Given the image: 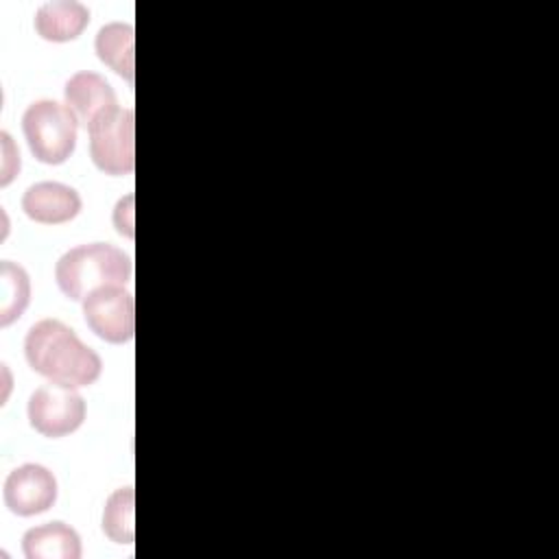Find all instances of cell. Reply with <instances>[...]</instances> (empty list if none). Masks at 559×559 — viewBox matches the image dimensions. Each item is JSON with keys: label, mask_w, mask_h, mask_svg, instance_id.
Masks as SVG:
<instances>
[{"label": "cell", "mask_w": 559, "mask_h": 559, "mask_svg": "<svg viewBox=\"0 0 559 559\" xmlns=\"http://www.w3.org/2000/svg\"><path fill=\"white\" fill-rule=\"evenodd\" d=\"M133 194H127V197H122L118 203H116V207H114V216H111V221H114V227H116V231L120 234V236H124V238H133Z\"/></svg>", "instance_id": "2e32d148"}, {"label": "cell", "mask_w": 559, "mask_h": 559, "mask_svg": "<svg viewBox=\"0 0 559 559\" xmlns=\"http://www.w3.org/2000/svg\"><path fill=\"white\" fill-rule=\"evenodd\" d=\"M24 358L35 373L68 389L90 386L103 373L98 352L59 319H41L28 328Z\"/></svg>", "instance_id": "6da1fadb"}, {"label": "cell", "mask_w": 559, "mask_h": 559, "mask_svg": "<svg viewBox=\"0 0 559 559\" xmlns=\"http://www.w3.org/2000/svg\"><path fill=\"white\" fill-rule=\"evenodd\" d=\"M81 194L61 181H39L22 194L24 214L39 225H63L81 214Z\"/></svg>", "instance_id": "ba28073f"}, {"label": "cell", "mask_w": 559, "mask_h": 559, "mask_svg": "<svg viewBox=\"0 0 559 559\" xmlns=\"http://www.w3.org/2000/svg\"><path fill=\"white\" fill-rule=\"evenodd\" d=\"M100 528L114 544L131 546L135 542V491L131 485L118 487L109 493L103 507Z\"/></svg>", "instance_id": "4fadbf2b"}, {"label": "cell", "mask_w": 559, "mask_h": 559, "mask_svg": "<svg viewBox=\"0 0 559 559\" xmlns=\"http://www.w3.org/2000/svg\"><path fill=\"white\" fill-rule=\"evenodd\" d=\"M0 142H2V175H0V186L4 188V186H9L13 179H15V175L20 173V166H22V162H20V148L13 144V138L7 133V131H2L0 133Z\"/></svg>", "instance_id": "9a60e30c"}, {"label": "cell", "mask_w": 559, "mask_h": 559, "mask_svg": "<svg viewBox=\"0 0 559 559\" xmlns=\"http://www.w3.org/2000/svg\"><path fill=\"white\" fill-rule=\"evenodd\" d=\"M63 103L72 109L79 124L87 129L96 116L116 107L118 98L105 76L92 70H79L63 85Z\"/></svg>", "instance_id": "9c48e42d"}, {"label": "cell", "mask_w": 559, "mask_h": 559, "mask_svg": "<svg viewBox=\"0 0 559 559\" xmlns=\"http://www.w3.org/2000/svg\"><path fill=\"white\" fill-rule=\"evenodd\" d=\"M135 114L131 107H111L87 127L90 157L109 177L131 175L135 168Z\"/></svg>", "instance_id": "277c9868"}, {"label": "cell", "mask_w": 559, "mask_h": 559, "mask_svg": "<svg viewBox=\"0 0 559 559\" xmlns=\"http://www.w3.org/2000/svg\"><path fill=\"white\" fill-rule=\"evenodd\" d=\"M26 559H81V535L66 522L52 520L33 526L22 537Z\"/></svg>", "instance_id": "8fae6325"}, {"label": "cell", "mask_w": 559, "mask_h": 559, "mask_svg": "<svg viewBox=\"0 0 559 559\" xmlns=\"http://www.w3.org/2000/svg\"><path fill=\"white\" fill-rule=\"evenodd\" d=\"M87 415V406L76 389L44 384L37 386L26 404V417L35 432L48 439H61L76 432Z\"/></svg>", "instance_id": "5b68a950"}, {"label": "cell", "mask_w": 559, "mask_h": 559, "mask_svg": "<svg viewBox=\"0 0 559 559\" xmlns=\"http://www.w3.org/2000/svg\"><path fill=\"white\" fill-rule=\"evenodd\" d=\"M79 120L66 103L52 98L33 100L22 114V133L33 157L48 166L70 159L76 148Z\"/></svg>", "instance_id": "3957f363"}, {"label": "cell", "mask_w": 559, "mask_h": 559, "mask_svg": "<svg viewBox=\"0 0 559 559\" xmlns=\"http://www.w3.org/2000/svg\"><path fill=\"white\" fill-rule=\"evenodd\" d=\"M0 273H2L0 325L7 328L24 314V310L31 301V277L24 271V266H20L11 260H2Z\"/></svg>", "instance_id": "5bb4252c"}, {"label": "cell", "mask_w": 559, "mask_h": 559, "mask_svg": "<svg viewBox=\"0 0 559 559\" xmlns=\"http://www.w3.org/2000/svg\"><path fill=\"white\" fill-rule=\"evenodd\" d=\"M133 44H135V31L127 22H109L100 26L94 39L96 57L109 70L122 76L129 85H133V79H135Z\"/></svg>", "instance_id": "7c38bea8"}, {"label": "cell", "mask_w": 559, "mask_h": 559, "mask_svg": "<svg viewBox=\"0 0 559 559\" xmlns=\"http://www.w3.org/2000/svg\"><path fill=\"white\" fill-rule=\"evenodd\" d=\"M90 24V9L79 0L44 2L33 17L35 33L52 44L74 41Z\"/></svg>", "instance_id": "30bf717a"}, {"label": "cell", "mask_w": 559, "mask_h": 559, "mask_svg": "<svg viewBox=\"0 0 559 559\" xmlns=\"http://www.w3.org/2000/svg\"><path fill=\"white\" fill-rule=\"evenodd\" d=\"M59 496L55 474L41 463H24L9 472L2 487L4 507L20 518L46 513Z\"/></svg>", "instance_id": "52a82bcc"}, {"label": "cell", "mask_w": 559, "mask_h": 559, "mask_svg": "<svg viewBox=\"0 0 559 559\" xmlns=\"http://www.w3.org/2000/svg\"><path fill=\"white\" fill-rule=\"evenodd\" d=\"M87 328L111 345L129 343L135 334V301L124 286H105L90 293L83 301Z\"/></svg>", "instance_id": "8992f818"}, {"label": "cell", "mask_w": 559, "mask_h": 559, "mask_svg": "<svg viewBox=\"0 0 559 559\" xmlns=\"http://www.w3.org/2000/svg\"><path fill=\"white\" fill-rule=\"evenodd\" d=\"M131 275V258L109 242L76 245L55 264V282L72 301H83L90 293L105 286H124Z\"/></svg>", "instance_id": "7a4b0ae2"}]
</instances>
